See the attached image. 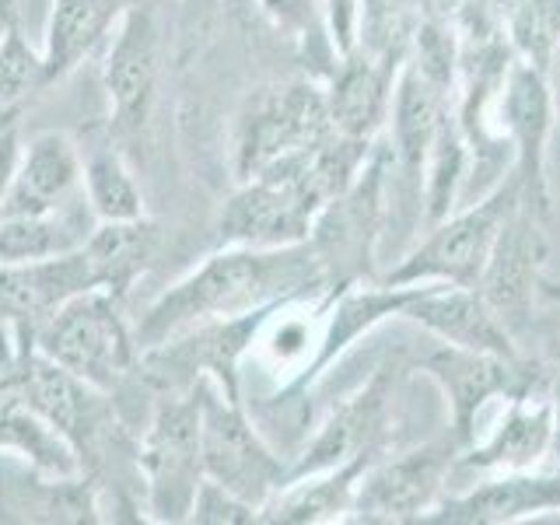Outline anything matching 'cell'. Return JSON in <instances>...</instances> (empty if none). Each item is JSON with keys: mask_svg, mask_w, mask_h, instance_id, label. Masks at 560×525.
I'll return each mask as SVG.
<instances>
[{"mask_svg": "<svg viewBox=\"0 0 560 525\" xmlns=\"http://www.w3.org/2000/svg\"><path fill=\"white\" fill-rule=\"evenodd\" d=\"M312 291L329 294V280L312 242L284 245V249L224 245L158 298L140 319L133 340L144 354L200 323L232 319V315L270 308L291 298H308Z\"/></svg>", "mask_w": 560, "mask_h": 525, "instance_id": "cell-1", "label": "cell"}, {"mask_svg": "<svg viewBox=\"0 0 560 525\" xmlns=\"http://www.w3.org/2000/svg\"><path fill=\"white\" fill-rule=\"evenodd\" d=\"M518 207H522V189L515 183V175L508 172L477 203H469L466 210H452L448 218L431 224L428 235L417 238L378 280H385V284H428V280H442V284L477 288L504 221Z\"/></svg>", "mask_w": 560, "mask_h": 525, "instance_id": "cell-2", "label": "cell"}, {"mask_svg": "<svg viewBox=\"0 0 560 525\" xmlns=\"http://www.w3.org/2000/svg\"><path fill=\"white\" fill-rule=\"evenodd\" d=\"M385 224H389V148L385 140H375L354 183L337 200H329L312 224L308 242L326 270L329 291H343L372 277Z\"/></svg>", "mask_w": 560, "mask_h": 525, "instance_id": "cell-3", "label": "cell"}, {"mask_svg": "<svg viewBox=\"0 0 560 525\" xmlns=\"http://www.w3.org/2000/svg\"><path fill=\"white\" fill-rule=\"evenodd\" d=\"M32 340L46 358L98 393H113L140 358L137 340L119 315V298L102 288L70 298L39 329H32Z\"/></svg>", "mask_w": 560, "mask_h": 525, "instance_id": "cell-4", "label": "cell"}, {"mask_svg": "<svg viewBox=\"0 0 560 525\" xmlns=\"http://www.w3.org/2000/svg\"><path fill=\"white\" fill-rule=\"evenodd\" d=\"M326 88L312 81H280L256 88L235 122V179L245 183L280 158L332 137Z\"/></svg>", "mask_w": 560, "mask_h": 525, "instance_id": "cell-5", "label": "cell"}, {"mask_svg": "<svg viewBox=\"0 0 560 525\" xmlns=\"http://www.w3.org/2000/svg\"><path fill=\"white\" fill-rule=\"evenodd\" d=\"M200 459L207 480L228 487L259 512L288 483V463L262 442L242 399L218 396L207 378L200 382Z\"/></svg>", "mask_w": 560, "mask_h": 525, "instance_id": "cell-6", "label": "cell"}, {"mask_svg": "<svg viewBox=\"0 0 560 525\" xmlns=\"http://www.w3.org/2000/svg\"><path fill=\"white\" fill-rule=\"evenodd\" d=\"M148 477V512L154 522H189V508L203 480L200 459V382L158 402L140 445Z\"/></svg>", "mask_w": 560, "mask_h": 525, "instance_id": "cell-7", "label": "cell"}, {"mask_svg": "<svg viewBox=\"0 0 560 525\" xmlns=\"http://www.w3.org/2000/svg\"><path fill=\"white\" fill-rule=\"evenodd\" d=\"M420 372L442 393L448 407V434L459 448L477 438V424L490 402L547 385V368L533 364L525 354L501 358L487 354V350H466L452 343L428 350L424 361H420Z\"/></svg>", "mask_w": 560, "mask_h": 525, "instance_id": "cell-8", "label": "cell"}, {"mask_svg": "<svg viewBox=\"0 0 560 525\" xmlns=\"http://www.w3.org/2000/svg\"><path fill=\"white\" fill-rule=\"evenodd\" d=\"M459 459V445L452 442H428L410 452L378 455L364 469L358 483L354 504H350L347 522L364 525H402V522H424L438 501L448 494V480Z\"/></svg>", "mask_w": 560, "mask_h": 525, "instance_id": "cell-9", "label": "cell"}, {"mask_svg": "<svg viewBox=\"0 0 560 525\" xmlns=\"http://www.w3.org/2000/svg\"><path fill=\"white\" fill-rule=\"evenodd\" d=\"M498 119L508 137L515 162L512 175L522 189V203L539 218L550 214V183H547V148L553 130V98L542 67L529 60H512L498 84Z\"/></svg>", "mask_w": 560, "mask_h": 525, "instance_id": "cell-10", "label": "cell"}, {"mask_svg": "<svg viewBox=\"0 0 560 525\" xmlns=\"http://www.w3.org/2000/svg\"><path fill=\"white\" fill-rule=\"evenodd\" d=\"M547 253L550 249H547V235H542V218L522 203L504 221L494 242V253H490L480 273L477 291L518 343L533 326V305L539 302V284L547 277L542 273Z\"/></svg>", "mask_w": 560, "mask_h": 525, "instance_id": "cell-11", "label": "cell"}, {"mask_svg": "<svg viewBox=\"0 0 560 525\" xmlns=\"http://www.w3.org/2000/svg\"><path fill=\"white\" fill-rule=\"evenodd\" d=\"M560 445L553 402L547 385L525 389L501 399V410L483 434L459 448L455 469L469 472H504V469H536L550 459Z\"/></svg>", "mask_w": 560, "mask_h": 525, "instance_id": "cell-12", "label": "cell"}, {"mask_svg": "<svg viewBox=\"0 0 560 525\" xmlns=\"http://www.w3.org/2000/svg\"><path fill=\"white\" fill-rule=\"evenodd\" d=\"M560 512V469H504L487 472L459 494L438 501L428 525H515Z\"/></svg>", "mask_w": 560, "mask_h": 525, "instance_id": "cell-13", "label": "cell"}, {"mask_svg": "<svg viewBox=\"0 0 560 525\" xmlns=\"http://www.w3.org/2000/svg\"><path fill=\"white\" fill-rule=\"evenodd\" d=\"M402 319L417 323L438 343L487 350V354H501V358H522L518 340L508 332V326L483 302V294L477 288L442 284V280L417 284L410 305L402 308Z\"/></svg>", "mask_w": 560, "mask_h": 525, "instance_id": "cell-14", "label": "cell"}, {"mask_svg": "<svg viewBox=\"0 0 560 525\" xmlns=\"http://www.w3.org/2000/svg\"><path fill=\"white\" fill-rule=\"evenodd\" d=\"M102 84L113 102V127L130 133L144 127L158 84V22L151 8H127L116 25Z\"/></svg>", "mask_w": 560, "mask_h": 525, "instance_id": "cell-15", "label": "cell"}, {"mask_svg": "<svg viewBox=\"0 0 560 525\" xmlns=\"http://www.w3.org/2000/svg\"><path fill=\"white\" fill-rule=\"evenodd\" d=\"M0 448L18 452L46 477H78L81 455L60 431L35 413L22 382V343H11L0 323Z\"/></svg>", "mask_w": 560, "mask_h": 525, "instance_id": "cell-16", "label": "cell"}, {"mask_svg": "<svg viewBox=\"0 0 560 525\" xmlns=\"http://www.w3.org/2000/svg\"><path fill=\"white\" fill-rule=\"evenodd\" d=\"M95 291V277L84 249L0 262V323L18 329H39L70 298Z\"/></svg>", "mask_w": 560, "mask_h": 525, "instance_id": "cell-17", "label": "cell"}, {"mask_svg": "<svg viewBox=\"0 0 560 525\" xmlns=\"http://www.w3.org/2000/svg\"><path fill=\"white\" fill-rule=\"evenodd\" d=\"M399 67V57H385L364 46H358L350 57H340L337 74L326 88L332 130L347 140L375 144L378 133L389 127Z\"/></svg>", "mask_w": 560, "mask_h": 525, "instance_id": "cell-18", "label": "cell"}, {"mask_svg": "<svg viewBox=\"0 0 560 525\" xmlns=\"http://www.w3.org/2000/svg\"><path fill=\"white\" fill-rule=\"evenodd\" d=\"M389 396H393L389 375H375L358 396L343 399L340 407L323 420V428L308 438V445L298 452V459L288 463V483L340 466L361 452H382Z\"/></svg>", "mask_w": 560, "mask_h": 525, "instance_id": "cell-19", "label": "cell"}, {"mask_svg": "<svg viewBox=\"0 0 560 525\" xmlns=\"http://www.w3.org/2000/svg\"><path fill=\"white\" fill-rule=\"evenodd\" d=\"M84 200V162L78 144L67 133L46 130L28 140L18 158V172L0 218L52 214Z\"/></svg>", "mask_w": 560, "mask_h": 525, "instance_id": "cell-20", "label": "cell"}, {"mask_svg": "<svg viewBox=\"0 0 560 525\" xmlns=\"http://www.w3.org/2000/svg\"><path fill=\"white\" fill-rule=\"evenodd\" d=\"M18 343H22V382H25L28 402L84 459L98 434V407L92 399L98 389H92V385L81 382L78 375H70L63 364L46 358L43 350L35 347L28 329H18Z\"/></svg>", "mask_w": 560, "mask_h": 525, "instance_id": "cell-21", "label": "cell"}, {"mask_svg": "<svg viewBox=\"0 0 560 525\" xmlns=\"http://www.w3.org/2000/svg\"><path fill=\"white\" fill-rule=\"evenodd\" d=\"M413 291L417 284H385V280H375V284H364L361 280V284H350L343 291H329L319 354H315V361L308 364V372L294 389L298 393L308 389L332 361H340L350 347L361 343L385 319H402V308L410 305Z\"/></svg>", "mask_w": 560, "mask_h": 525, "instance_id": "cell-22", "label": "cell"}, {"mask_svg": "<svg viewBox=\"0 0 560 525\" xmlns=\"http://www.w3.org/2000/svg\"><path fill=\"white\" fill-rule=\"evenodd\" d=\"M382 452H361L332 469L312 472V477L291 480L262 504L259 522H284V525H319V522H347L350 504H354L358 483L364 469L378 459Z\"/></svg>", "mask_w": 560, "mask_h": 525, "instance_id": "cell-23", "label": "cell"}, {"mask_svg": "<svg viewBox=\"0 0 560 525\" xmlns=\"http://www.w3.org/2000/svg\"><path fill=\"white\" fill-rule=\"evenodd\" d=\"M84 256L92 267L95 288L122 298L133 280L148 270L158 249V228L148 218L133 221H95L92 235L84 238Z\"/></svg>", "mask_w": 560, "mask_h": 525, "instance_id": "cell-24", "label": "cell"}, {"mask_svg": "<svg viewBox=\"0 0 560 525\" xmlns=\"http://www.w3.org/2000/svg\"><path fill=\"white\" fill-rule=\"evenodd\" d=\"M122 0H57L46 25V81L70 74L122 18Z\"/></svg>", "mask_w": 560, "mask_h": 525, "instance_id": "cell-25", "label": "cell"}, {"mask_svg": "<svg viewBox=\"0 0 560 525\" xmlns=\"http://www.w3.org/2000/svg\"><path fill=\"white\" fill-rule=\"evenodd\" d=\"M92 228H95V214L88 207V197L63 210H52V214L0 218V262L74 253L92 235Z\"/></svg>", "mask_w": 560, "mask_h": 525, "instance_id": "cell-26", "label": "cell"}, {"mask_svg": "<svg viewBox=\"0 0 560 525\" xmlns=\"http://www.w3.org/2000/svg\"><path fill=\"white\" fill-rule=\"evenodd\" d=\"M466 162H469V140L459 127V119L445 113L424 168V200H420V224L424 228L438 224L455 210V200H459V189L466 183Z\"/></svg>", "mask_w": 560, "mask_h": 525, "instance_id": "cell-27", "label": "cell"}, {"mask_svg": "<svg viewBox=\"0 0 560 525\" xmlns=\"http://www.w3.org/2000/svg\"><path fill=\"white\" fill-rule=\"evenodd\" d=\"M84 197L95 221L144 218V192L137 189L133 172L113 148L95 151L84 162Z\"/></svg>", "mask_w": 560, "mask_h": 525, "instance_id": "cell-28", "label": "cell"}, {"mask_svg": "<svg viewBox=\"0 0 560 525\" xmlns=\"http://www.w3.org/2000/svg\"><path fill=\"white\" fill-rule=\"evenodd\" d=\"M46 84V60L22 35L11 32L0 39V130L18 127V116L28 98Z\"/></svg>", "mask_w": 560, "mask_h": 525, "instance_id": "cell-29", "label": "cell"}, {"mask_svg": "<svg viewBox=\"0 0 560 525\" xmlns=\"http://www.w3.org/2000/svg\"><path fill=\"white\" fill-rule=\"evenodd\" d=\"M515 46L522 49V60L536 67H547L550 52L560 46V0H525L515 14Z\"/></svg>", "mask_w": 560, "mask_h": 525, "instance_id": "cell-30", "label": "cell"}, {"mask_svg": "<svg viewBox=\"0 0 560 525\" xmlns=\"http://www.w3.org/2000/svg\"><path fill=\"white\" fill-rule=\"evenodd\" d=\"M189 522H200V525H249V522H259V508L249 504L245 498H238V494H232L228 487L203 477L200 487H197V498H192V508H189Z\"/></svg>", "mask_w": 560, "mask_h": 525, "instance_id": "cell-31", "label": "cell"}, {"mask_svg": "<svg viewBox=\"0 0 560 525\" xmlns=\"http://www.w3.org/2000/svg\"><path fill=\"white\" fill-rule=\"evenodd\" d=\"M323 25L337 57H350L361 46L364 0H323Z\"/></svg>", "mask_w": 560, "mask_h": 525, "instance_id": "cell-32", "label": "cell"}, {"mask_svg": "<svg viewBox=\"0 0 560 525\" xmlns=\"http://www.w3.org/2000/svg\"><path fill=\"white\" fill-rule=\"evenodd\" d=\"M259 4L273 18V25L294 35H308L323 25V0H259Z\"/></svg>", "mask_w": 560, "mask_h": 525, "instance_id": "cell-33", "label": "cell"}, {"mask_svg": "<svg viewBox=\"0 0 560 525\" xmlns=\"http://www.w3.org/2000/svg\"><path fill=\"white\" fill-rule=\"evenodd\" d=\"M18 158H22V140H18V127L0 130V207H4L14 172H18Z\"/></svg>", "mask_w": 560, "mask_h": 525, "instance_id": "cell-34", "label": "cell"}, {"mask_svg": "<svg viewBox=\"0 0 560 525\" xmlns=\"http://www.w3.org/2000/svg\"><path fill=\"white\" fill-rule=\"evenodd\" d=\"M542 74H547V84H550V98H553V113L560 119V46L550 52L547 67H542Z\"/></svg>", "mask_w": 560, "mask_h": 525, "instance_id": "cell-35", "label": "cell"}, {"mask_svg": "<svg viewBox=\"0 0 560 525\" xmlns=\"http://www.w3.org/2000/svg\"><path fill=\"white\" fill-rule=\"evenodd\" d=\"M547 396L553 402V417H557V434H560V350L553 354V364L547 368Z\"/></svg>", "mask_w": 560, "mask_h": 525, "instance_id": "cell-36", "label": "cell"}, {"mask_svg": "<svg viewBox=\"0 0 560 525\" xmlns=\"http://www.w3.org/2000/svg\"><path fill=\"white\" fill-rule=\"evenodd\" d=\"M18 32V0H0V39Z\"/></svg>", "mask_w": 560, "mask_h": 525, "instance_id": "cell-37", "label": "cell"}, {"mask_svg": "<svg viewBox=\"0 0 560 525\" xmlns=\"http://www.w3.org/2000/svg\"><path fill=\"white\" fill-rule=\"evenodd\" d=\"M539 302H547V305H560V280H553V277H542V284H539Z\"/></svg>", "mask_w": 560, "mask_h": 525, "instance_id": "cell-38", "label": "cell"}, {"mask_svg": "<svg viewBox=\"0 0 560 525\" xmlns=\"http://www.w3.org/2000/svg\"><path fill=\"white\" fill-rule=\"evenodd\" d=\"M557 455H560V445H557Z\"/></svg>", "mask_w": 560, "mask_h": 525, "instance_id": "cell-39", "label": "cell"}]
</instances>
